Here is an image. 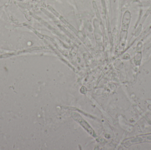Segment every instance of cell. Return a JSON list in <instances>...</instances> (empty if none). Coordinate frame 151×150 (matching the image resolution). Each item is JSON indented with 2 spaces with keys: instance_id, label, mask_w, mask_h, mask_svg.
Listing matches in <instances>:
<instances>
[{
  "instance_id": "6da1fadb",
  "label": "cell",
  "mask_w": 151,
  "mask_h": 150,
  "mask_svg": "<svg viewBox=\"0 0 151 150\" xmlns=\"http://www.w3.org/2000/svg\"><path fill=\"white\" fill-rule=\"evenodd\" d=\"M47 8L48 9H49V10H50L51 12H53V13H54L56 16H57L59 18H60V20H61L62 22H63V23H64L67 26H68V27H69L71 30H72V31H74L75 33H77L78 32H77V31L76 30L75 28H74L73 26H72L69 23H68V22L66 21V20H65V19H64V18H63V16H61L59 13H58V12H57L55 9H54L52 7H50V6H48Z\"/></svg>"
},
{
  "instance_id": "7a4b0ae2",
  "label": "cell",
  "mask_w": 151,
  "mask_h": 150,
  "mask_svg": "<svg viewBox=\"0 0 151 150\" xmlns=\"http://www.w3.org/2000/svg\"><path fill=\"white\" fill-rule=\"evenodd\" d=\"M73 117H75L76 119V120L78 121V122H80V123H81V124H82L83 123L82 126H83L84 127L86 128V129H87L88 131H89V133H90V134H92L93 131H92V129L90 127L88 126V125L86 123V122H85V121L81 117L80 115L77 114H76L75 115H73Z\"/></svg>"
}]
</instances>
